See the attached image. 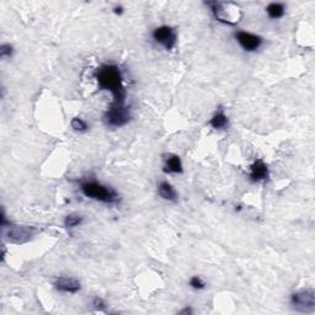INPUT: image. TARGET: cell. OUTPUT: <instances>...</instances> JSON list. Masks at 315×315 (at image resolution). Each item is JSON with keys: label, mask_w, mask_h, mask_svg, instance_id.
<instances>
[{"label": "cell", "mask_w": 315, "mask_h": 315, "mask_svg": "<svg viewBox=\"0 0 315 315\" xmlns=\"http://www.w3.org/2000/svg\"><path fill=\"white\" fill-rule=\"evenodd\" d=\"M99 88L105 91H110L114 96V101L117 104L126 102V89L123 85V77L120 68L115 64H104L98 68L95 73Z\"/></svg>", "instance_id": "6da1fadb"}, {"label": "cell", "mask_w": 315, "mask_h": 315, "mask_svg": "<svg viewBox=\"0 0 315 315\" xmlns=\"http://www.w3.org/2000/svg\"><path fill=\"white\" fill-rule=\"evenodd\" d=\"M80 190L85 197L95 199L106 205H117L120 202V196L110 186L99 182L96 180H86L80 183Z\"/></svg>", "instance_id": "7a4b0ae2"}, {"label": "cell", "mask_w": 315, "mask_h": 315, "mask_svg": "<svg viewBox=\"0 0 315 315\" xmlns=\"http://www.w3.org/2000/svg\"><path fill=\"white\" fill-rule=\"evenodd\" d=\"M206 5L210 6L212 14L218 23H222L229 26H235L242 18V11L239 6L233 3H220V2H208Z\"/></svg>", "instance_id": "3957f363"}, {"label": "cell", "mask_w": 315, "mask_h": 315, "mask_svg": "<svg viewBox=\"0 0 315 315\" xmlns=\"http://www.w3.org/2000/svg\"><path fill=\"white\" fill-rule=\"evenodd\" d=\"M104 120L107 126L118 127L126 126L131 120V111L129 107H127L126 104H117V102H112L110 107L106 111Z\"/></svg>", "instance_id": "277c9868"}, {"label": "cell", "mask_w": 315, "mask_h": 315, "mask_svg": "<svg viewBox=\"0 0 315 315\" xmlns=\"http://www.w3.org/2000/svg\"><path fill=\"white\" fill-rule=\"evenodd\" d=\"M291 304L293 309L299 313L311 314L315 311V292L314 289H302L291 295Z\"/></svg>", "instance_id": "5b68a950"}, {"label": "cell", "mask_w": 315, "mask_h": 315, "mask_svg": "<svg viewBox=\"0 0 315 315\" xmlns=\"http://www.w3.org/2000/svg\"><path fill=\"white\" fill-rule=\"evenodd\" d=\"M6 239L12 244H25L29 243L40 230L36 227L31 226H17V224H10L6 227Z\"/></svg>", "instance_id": "8992f818"}, {"label": "cell", "mask_w": 315, "mask_h": 315, "mask_svg": "<svg viewBox=\"0 0 315 315\" xmlns=\"http://www.w3.org/2000/svg\"><path fill=\"white\" fill-rule=\"evenodd\" d=\"M152 36L153 40L160 46H163L166 51H171V49L175 48L177 42V35L175 30L171 26H168V25L159 26L153 31Z\"/></svg>", "instance_id": "52a82bcc"}, {"label": "cell", "mask_w": 315, "mask_h": 315, "mask_svg": "<svg viewBox=\"0 0 315 315\" xmlns=\"http://www.w3.org/2000/svg\"><path fill=\"white\" fill-rule=\"evenodd\" d=\"M235 40L246 52H256L264 45L263 37L251 32H246V31H238L235 33Z\"/></svg>", "instance_id": "ba28073f"}, {"label": "cell", "mask_w": 315, "mask_h": 315, "mask_svg": "<svg viewBox=\"0 0 315 315\" xmlns=\"http://www.w3.org/2000/svg\"><path fill=\"white\" fill-rule=\"evenodd\" d=\"M269 168L263 159H256L250 166V177L251 182H263V181L269 179Z\"/></svg>", "instance_id": "9c48e42d"}, {"label": "cell", "mask_w": 315, "mask_h": 315, "mask_svg": "<svg viewBox=\"0 0 315 315\" xmlns=\"http://www.w3.org/2000/svg\"><path fill=\"white\" fill-rule=\"evenodd\" d=\"M55 289L62 293H69V294H76L80 291L82 285L77 279L73 277H59L54 282Z\"/></svg>", "instance_id": "30bf717a"}, {"label": "cell", "mask_w": 315, "mask_h": 315, "mask_svg": "<svg viewBox=\"0 0 315 315\" xmlns=\"http://www.w3.org/2000/svg\"><path fill=\"white\" fill-rule=\"evenodd\" d=\"M208 126H211L213 129L228 128V126H229V118H228L222 106H219V107L217 108V111L214 112L213 116L208 121Z\"/></svg>", "instance_id": "8fae6325"}, {"label": "cell", "mask_w": 315, "mask_h": 315, "mask_svg": "<svg viewBox=\"0 0 315 315\" xmlns=\"http://www.w3.org/2000/svg\"><path fill=\"white\" fill-rule=\"evenodd\" d=\"M165 174H182L183 165L179 155L169 154L165 159V164L163 168Z\"/></svg>", "instance_id": "7c38bea8"}, {"label": "cell", "mask_w": 315, "mask_h": 315, "mask_svg": "<svg viewBox=\"0 0 315 315\" xmlns=\"http://www.w3.org/2000/svg\"><path fill=\"white\" fill-rule=\"evenodd\" d=\"M158 193L161 198L168 202L177 201V192L175 191L173 185H170L168 181H161L158 186Z\"/></svg>", "instance_id": "4fadbf2b"}, {"label": "cell", "mask_w": 315, "mask_h": 315, "mask_svg": "<svg viewBox=\"0 0 315 315\" xmlns=\"http://www.w3.org/2000/svg\"><path fill=\"white\" fill-rule=\"evenodd\" d=\"M266 12H267V15H269L270 18H272V20H277V18L283 17V15H285V12H286V8H285V5L281 4V3H271V4L267 5Z\"/></svg>", "instance_id": "5bb4252c"}, {"label": "cell", "mask_w": 315, "mask_h": 315, "mask_svg": "<svg viewBox=\"0 0 315 315\" xmlns=\"http://www.w3.org/2000/svg\"><path fill=\"white\" fill-rule=\"evenodd\" d=\"M84 222V217L78 213H70L64 218V227L67 229H74V228L82 226Z\"/></svg>", "instance_id": "9a60e30c"}, {"label": "cell", "mask_w": 315, "mask_h": 315, "mask_svg": "<svg viewBox=\"0 0 315 315\" xmlns=\"http://www.w3.org/2000/svg\"><path fill=\"white\" fill-rule=\"evenodd\" d=\"M70 124H71V128H73L78 133H85V132H88V129H89V124L80 117H74L73 120H71Z\"/></svg>", "instance_id": "2e32d148"}, {"label": "cell", "mask_w": 315, "mask_h": 315, "mask_svg": "<svg viewBox=\"0 0 315 315\" xmlns=\"http://www.w3.org/2000/svg\"><path fill=\"white\" fill-rule=\"evenodd\" d=\"M12 53H14V48L9 43H3L0 46V58L2 59H8L12 57Z\"/></svg>", "instance_id": "e0dca14e"}, {"label": "cell", "mask_w": 315, "mask_h": 315, "mask_svg": "<svg viewBox=\"0 0 315 315\" xmlns=\"http://www.w3.org/2000/svg\"><path fill=\"white\" fill-rule=\"evenodd\" d=\"M190 286L192 287L193 289H197V291H201V289L206 288V282L203 280L201 279L199 276H193L191 277V280H190Z\"/></svg>", "instance_id": "ac0fdd59"}, {"label": "cell", "mask_w": 315, "mask_h": 315, "mask_svg": "<svg viewBox=\"0 0 315 315\" xmlns=\"http://www.w3.org/2000/svg\"><path fill=\"white\" fill-rule=\"evenodd\" d=\"M92 305H94V308H95L96 310H99V311H104L105 309H106V303H105V301L102 298H100V297H95L94 298V301H92Z\"/></svg>", "instance_id": "d6986e66"}, {"label": "cell", "mask_w": 315, "mask_h": 315, "mask_svg": "<svg viewBox=\"0 0 315 315\" xmlns=\"http://www.w3.org/2000/svg\"><path fill=\"white\" fill-rule=\"evenodd\" d=\"M179 314L180 315H191V314H193V310H192L191 307H186V308H183L182 310H180Z\"/></svg>", "instance_id": "ffe728a7"}, {"label": "cell", "mask_w": 315, "mask_h": 315, "mask_svg": "<svg viewBox=\"0 0 315 315\" xmlns=\"http://www.w3.org/2000/svg\"><path fill=\"white\" fill-rule=\"evenodd\" d=\"M114 12L116 15H122L123 14V8L121 5H118V6H115L114 8Z\"/></svg>", "instance_id": "44dd1931"}]
</instances>
